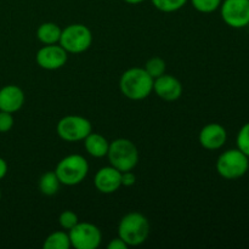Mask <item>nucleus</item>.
<instances>
[{
    "instance_id": "nucleus-19",
    "label": "nucleus",
    "mask_w": 249,
    "mask_h": 249,
    "mask_svg": "<svg viewBox=\"0 0 249 249\" xmlns=\"http://www.w3.org/2000/svg\"><path fill=\"white\" fill-rule=\"evenodd\" d=\"M153 6L162 12H175L185 6L187 0H151Z\"/></svg>"
},
{
    "instance_id": "nucleus-20",
    "label": "nucleus",
    "mask_w": 249,
    "mask_h": 249,
    "mask_svg": "<svg viewBox=\"0 0 249 249\" xmlns=\"http://www.w3.org/2000/svg\"><path fill=\"white\" fill-rule=\"evenodd\" d=\"M165 68H167V66H165V61L163 60V58L158 57V56L150 58L145 65V71L153 78V79H156V78L164 74Z\"/></svg>"
},
{
    "instance_id": "nucleus-18",
    "label": "nucleus",
    "mask_w": 249,
    "mask_h": 249,
    "mask_svg": "<svg viewBox=\"0 0 249 249\" xmlns=\"http://www.w3.org/2000/svg\"><path fill=\"white\" fill-rule=\"evenodd\" d=\"M70 235L66 231H53L44 240V249H70Z\"/></svg>"
},
{
    "instance_id": "nucleus-29",
    "label": "nucleus",
    "mask_w": 249,
    "mask_h": 249,
    "mask_svg": "<svg viewBox=\"0 0 249 249\" xmlns=\"http://www.w3.org/2000/svg\"><path fill=\"white\" fill-rule=\"evenodd\" d=\"M0 199H1V191H0Z\"/></svg>"
},
{
    "instance_id": "nucleus-5",
    "label": "nucleus",
    "mask_w": 249,
    "mask_h": 249,
    "mask_svg": "<svg viewBox=\"0 0 249 249\" xmlns=\"http://www.w3.org/2000/svg\"><path fill=\"white\" fill-rule=\"evenodd\" d=\"M238 148L228 150L219 156L216 160V172L226 180H236L246 175L249 169V160Z\"/></svg>"
},
{
    "instance_id": "nucleus-21",
    "label": "nucleus",
    "mask_w": 249,
    "mask_h": 249,
    "mask_svg": "<svg viewBox=\"0 0 249 249\" xmlns=\"http://www.w3.org/2000/svg\"><path fill=\"white\" fill-rule=\"evenodd\" d=\"M223 0H191L192 6L202 14H211L220 7Z\"/></svg>"
},
{
    "instance_id": "nucleus-17",
    "label": "nucleus",
    "mask_w": 249,
    "mask_h": 249,
    "mask_svg": "<svg viewBox=\"0 0 249 249\" xmlns=\"http://www.w3.org/2000/svg\"><path fill=\"white\" fill-rule=\"evenodd\" d=\"M61 186V182L53 172H46L39 179V190L44 196H53L58 192Z\"/></svg>"
},
{
    "instance_id": "nucleus-15",
    "label": "nucleus",
    "mask_w": 249,
    "mask_h": 249,
    "mask_svg": "<svg viewBox=\"0 0 249 249\" xmlns=\"http://www.w3.org/2000/svg\"><path fill=\"white\" fill-rule=\"evenodd\" d=\"M84 147L87 152L94 158L106 157L109 148V142L104 135L99 133H90L84 139Z\"/></svg>"
},
{
    "instance_id": "nucleus-8",
    "label": "nucleus",
    "mask_w": 249,
    "mask_h": 249,
    "mask_svg": "<svg viewBox=\"0 0 249 249\" xmlns=\"http://www.w3.org/2000/svg\"><path fill=\"white\" fill-rule=\"evenodd\" d=\"M68 235L71 246L75 249H96L102 242L101 230L91 223H78Z\"/></svg>"
},
{
    "instance_id": "nucleus-11",
    "label": "nucleus",
    "mask_w": 249,
    "mask_h": 249,
    "mask_svg": "<svg viewBox=\"0 0 249 249\" xmlns=\"http://www.w3.org/2000/svg\"><path fill=\"white\" fill-rule=\"evenodd\" d=\"M153 91L163 101H177L182 95V84L177 77L162 74L153 80Z\"/></svg>"
},
{
    "instance_id": "nucleus-27",
    "label": "nucleus",
    "mask_w": 249,
    "mask_h": 249,
    "mask_svg": "<svg viewBox=\"0 0 249 249\" xmlns=\"http://www.w3.org/2000/svg\"><path fill=\"white\" fill-rule=\"evenodd\" d=\"M7 174V163L5 162V160H2L0 157V180L4 179Z\"/></svg>"
},
{
    "instance_id": "nucleus-28",
    "label": "nucleus",
    "mask_w": 249,
    "mask_h": 249,
    "mask_svg": "<svg viewBox=\"0 0 249 249\" xmlns=\"http://www.w3.org/2000/svg\"><path fill=\"white\" fill-rule=\"evenodd\" d=\"M124 1H125L126 4L136 5V4H141V2H142V1H145V0H124Z\"/></svg>"
},
{
    "instance_id": "nucleus-1",
    "label": "nucleus",
    "mask_w": 249,
    "mask_h": 249,
    "mask_svg": "<svg viewBox=\"0 0 249 249\" xmlns=\"http://www.w3.org/2000/svg\"><path fill=\"white\" fill-rule=\"evenodd\" d=\"M153 80L155 79L146 72L145 68H129L121 75L119 89L126 99L140 101L152 94Z\"/></svg>"
},
{
    "instance_id": "nucleus-16",
    "label": "nucleus",
    "mask_w": 249,
    "mask_h": 249,
    "mask_svg": "<svg viewBox=\"0 0 249 249\" xmlns=\"http://www.w3.org/2000/svg\"><path fill=\"white\" fill-rule=\"evenodd\" d=\"M61 32L62 29L58 27V24L53 23V22H45V23H41L36 29V38L44 45L58 44Z\"/></svg>"
},
{
    "instance_id": "nucleus-4",
    "label": "nucleus",
    "mask_w": 249,
    "mask_h": 249,
    "mask_svg": "<svg viewBox=\"0 0 249 249\" xmlns=\"http://www.w3.org/2000/svg\"><path fill=\"white\" fill-rule=\"evenodd\" d=\"M61 185L75 186L82 184L89 173V163L82 155H70L57 163L55 169Z\"/></svg>"
},
{
    "instance_id": "nucleus-12",
    "label": "nucleus",
    "mask_w": 249,
    "mask_h": 249,
    "mask_svg": "<svg viewBox=\"0 0 249 249\" xmlns=\"http://www.w3.org/2000/svg\"><path fill=\"white\" fill-rule=\"evenodd\" d=\"M94 185L99 192L111 195L122 187V172L112 165L99 169L95 174Z\"/></svg>"
},
{
    "instance_id": "nucleus-22",
    "label": "nucleus",
    "mask_w": 249,
    "mask_h": 249,
    "mask_svg": "<svg viewBox=\"0 0 249 249\" xmlns=\"http://www.w3.org/2000/svg\"><path fill=\"white\" fill-rule=\"evenodd\" d=\"M58 223L60 226L66 231H70L71 229L74 228L78 223H79V219L78 215L72 211H63L62 213L58 216Z\"/></svg>"
},
{
    "instance_id": "nucleus-25",
    "label": "nucleus",
    "mask_w": 249,
    "mask_h": 249,
    "mask_svg": "<svg viewBox=\"0 0 249 249\" xmlns=\"http://www.w3.org/2000/svg\"><path fill=\"white\" fill-rule=\"evenodd\" d=\"M136 182V177L133 173V170L122 173V186L130 187Z\"/></svg>"
},
{
    "instance_id": "nucleus-23",
    "label": "nucleus",
    "mask_w": 249,
    "mask_h": 249,
    "mask_svg": "<svg viewBox=\"0 0 249 249\" xmlns=\"http://www.w3.org/2000/svg\"><path fill=\"white\" fill-rule=\"evenodd\" d=\"M236 142H237L238 150L242 151L246 156L249 157V122L240 129V131L237 134V139H236Z\"/></svg>"
},
{
    "instance_id": "nucleus-3",
    "label": "nucleus",
    "mask_w": 249,
    "mask_h": 249,
    "mask_svg": "<svg viewBox=\"0 0 249 249\" xmlns=\"http://www.w3.org/2000/svg\"><path fill=\"white\" fill-rule=\"evenodd\" d=\"M107 157H108L109 165L122 173L129 172L138 165L139 151L133 141L121 138L109 142Z\"/></svg>"
},
{
    "instance_id": "nucleus-24",
    "label": "nucleus",
    "mask_w": 249,
    "mask_h": 249,
    "mask_svg": "<svg viewBox=\"0 0 249 249\" xmlns=\"http://www.w3.org/2000/svg\"><path fill=\"white\" fill-rule=\"evenodd\" d=\"M14 116L9 112L0 111V133H7L14 126Z\"/></svg>"
},
{
    "instance_id": "nucleus-10",
    "label": "nucleus",
    "mask_w": 249,
    "mask_h": 249,
    "mask_svg": "<svg viewBox=\"0 0 249 249\" xmlns=\"http://www.w3.org/2000/svg\"><path fill=\"white\" fill-rule=\"evenodd\" d=\"M68 60V53L60 44L44 45L38 50L36 61L38 66L46 71H56L62 68Z\"/></svg>"
},
{
    "instance_id": "nucleus-26",
    "label": "nucleus",
    "mask_w": 249,
    "mask_h": 249,
    "mask_svg": "<svg viewBox=\"0 0 249 249\" xmlns=\"http://www.w3.org/2000/svg\"><path fill=\"white\" fill-rule=\"evenodd\" d=\"M107 248L108 249H128L129 246L122 240L121 237H116V238H112L111 241L108 242L107 245Z\"/></svg>"
},
{
    "instance_id": "nucleus-6",
    "label": "nucleus",
    "mask_w": 249,
    "mask_h": 249,
    "mask_svg": "<svg viewBox=\"0 0 249 249\" xmlns=\"http://www.w3.org/2000/svg\"><path fill=\"white\" fill-rule=\"evenodd\" d=\"M58 44L68 53H85L92 44V33L85 24H70L61 32Z\"/></svg>"
},
{
    "instance_id": "nucleus-9",
    "label": "nucleus",
    "mask_w": 249,
    "mask_h": 249,
    "mask_svg": "<svg viewBox=\"0 0 249 249\" xmlns=\"http://www.w3.org/2000/svg\"><path fill=\"white\" fill-rule=\"evenodd\" d=\"M220 12L223 21L231 28H245L249 24V0H224Z\"/></svg>"
},
{
    "instance_id": "nucleus-13",
    "label": "nucleus",
    "mask_w": 249,
    "mask_h": 249,
    "mask_svg": "<svg viewBox=\"0 0 249 249\" xmlns=\"http://www.w3.org/2000/svg\"><path fill=\"white\" fill-rule=\"evenodd\" d=\"M228 140L226 129L219 123H209L201 129L198 135V141L201 146L206 150H219L225 145Z\"/></svg>"
},
{
    "instance_id": "nucleus-2",
    "label": "nucleus",
    "mask_w": 249,
    "mask_h": 249,
    "mask_svg": "<svg viewBox=\"0 0 249 249\" xmlns=\"http://www.w3.org/2000/svg\"><path fill=\"white\" fill-rule=\"evenodd\" d=\"M150 235V221L139 212H130L121 219L118 225V237L129 247H136L146 242Z\"/></svg>"
},
{
    "instance_id": "nucleus-14",
    "label": "nucleus",
    "mask_w": 249,
    "mask_h": 249,
    "mask_svg": "<svg viewBox=\"0 0 249 249\" xmlns=\"http://www.w3.org/2000/svg\"><path fill=\"white\" fill-rule=\"evenodd\" d=\"M24 92L19 87L14 84L5 85L0 89V111L16 113L24 104Z\"/></svg>"
},
{
    "instance_id": "nucleus-7",
    "label": "nucleus",
    "mask_w": 249,
    "mask_h": 249,
    "mask_svg": "<svg viewBox=\"0 0 249 249\" xmlns=\"http://www.w3.org/2000/svg\"><path fill=\"white\" fill-rule=\"evenodd\" d=\"M57 135L67 142L83 141L92 131V125L85 117L70 114L58 121L56 125Z\"/></svg>"
}]
</instances>
